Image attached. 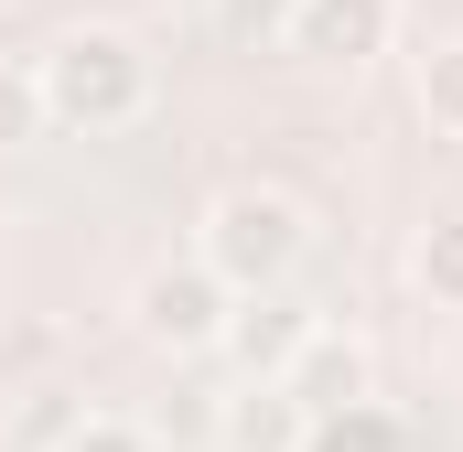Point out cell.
I'll return each instance as SVG.
<instances>
[{"label": "cell", "instance_id": "obj_7", "mask_svg": "<svg viewBox=\"0 0 463 452\" xmlns=\"http://www.w3.org/2000/svg\"><path fill=\"white\" fill-rule=\"evenodd\" d=\"M410 280H420L431 313H463V216H431L410 237Z\"/></svg>", "mask_w": 463, "mask_h": 452}, {"label": "cell", "instance_id": "obj_11", "mask_svg": "<svg viewBox=\"0 0 463 452\" xmlns=\"http://www.w3.org/2000/svg\"><path fill=\"white\" fill-rule=\"evenodd\" d=\"M216 33L227 43H280L291 33V0H216Z\"/></svg>", "mask_w": 463, "mask_h": 452}, {"label": "cell", "instance_id": "obj_12", "mask_svg": "<svg viewBox=\"0 0 463 452\" xmlns=\"http://www.w3.org/2000/svg\"><path fill=\"white\" fill-rule=\"evenodd\" d=\"M54 452H162V442H151L140 420H76V431H65Z\"/></svg>", "mask_w": 463, "mask_h": 452}, {"label": "cell", "instance_id": "obj_13", "mask_svg": "<svg viewBox=\"0 0 463 452\" xmlns=\"http://www.w3.org/2000/svg\"><path fill=\"white\" fill-rule=\"evenodd\" d=\"M33 129H43V98H33V65H22V76H0V151L33 140Z\"/></svg>", "mask_w": 463, "mask_h": 452}, {"label": "cell", "instance_id": "obj_8", "mask_svg": "<svg viewBox=\"0 0 463 452\" xmlns=\"http://www.w3.org/2000/svg\"><path fill=\"white\" fill-rule=\"evenodd\" d=\"M302 452H410V420L388 399H366V410H335V420H302Z\"/></svg>", "mask_w": 463, "mask_h": 452}, {"label": "cell", "instance_id": "obj_10", "mask_svg": "<svg viewBox=\"0 0 463 452\" xmlns=\"http://www.w3.org/2000/svg\"><path fill=\"white\" fill-rule=\"evenodd\" d=\"M140 431H151V442H216V431H227V410H216L205 388H173V399H162Z\"/></svg>", "mask_w": 463, "mask_h": 452}, {"label": "cell", "instance_id": "obj_2", "mask_svg": "<svg viewBox=\"0 0 463 452\" xmlns=\"http://www.w3.org/2000/svg\"><path fill=\"white\" fill-rule=\"evenodd\" d=\"M194 259L227 280L237 302H248V291H291V269L313 259V216H302V194H280V184H227V194L194 216Z\"/></svg>", "mask_w": 463, "mask_h": 452}, {"label": "cell", "instance_id": "obj_4", "mask_svg": "<svg viewBox=\"0 0 463 452\" xmlns=\"http://www.w3.org/2000/svg\"><path fill=\"white\" fill-rule=\"evenodd\" d=\"M399 43V0H291L280 54H302L313 76H366Z\"/></svg>", "mask_w": 463, "mask_h": 452}, {"label": "cell", "instance_id": "obj_1", "mask_svg": "<svg viewBox=\"0 0 463 452\" xmlns=\"http://www.w3.org/2000/svg\"><path fill=\"white\" fill-rule=\"evenodd\" d=\"M33 98H43V129L109 140V129H140V118H151L162 65H151V43L118 33V22H65V33L33 54Z\"/></svg>", "mask_w": 463, "mask_h": 452}, {"label": "cell", "instance_id": "obj_14", "mask_svg": "<svg viewBox=\"0 0 463 452\" xmlns=\"http://www.w3.org/2000/svg\"><path fill=\"white\" fill-rule=\"evenodd\" d=\"M0 226H11V205H0Z\"/></svg>", "mask_w": 463, "mask_h": 452}, {"label": "cell", "instance_id": "obj_6", "mask_svg": "<svg viewBox=\"0 0 463 452\" xmlns=\"http://www.w3.org/2000/svg\"><path fill=\"white\" fill-rule=\"evenodd\" d=\"M313 324H324V313H313L302 291H248V302L227 313V344H216V355H227L237 377H269V388H280L291 355L313 344Z\"/></svg>", "mask_w": 463, "mask_h": 452}, {"label": "cell", "instance_id": "obj_3", "mask_svg": "<svg viewBox=\"0 0 463 452\" xmlns=\"http://www.w3.org/2000/svg\"><path fill=\"white\" fill-rule=\"evenodd\" d=\"M227 313H237V291L205 259H162V269H140V291H129V324H140L151 355H216V344H227Z\"/></svg>", "mask_w": 463, "mask_h": 452}, {"label": "cell", "instance_id": "obj_9", "mask_svg": "<svg viewBox=\"0 0 463 452\" xmlns=\"http://www.w3.org/2000/svg\"><path fill=\"white\" fill-rule=\"evenodd\" d=\"M410 98H420V118H431L442 140H463V33H453V43H431V54L410 65Z\"/></svg>", "mask_w": 463, "mask_h": 452}, {"label": "cell", "instance_id": "obj_5", "mask_svg": "<svg viewBox=\"0 0 463 452\" xmlns=\"http://www.w3.org/2000/svg\"><path fill=\"white\" fill-rule=\"evenodd\" d=\"M280 388L302 399V420L366 410V399H377V344L355 334V324H313V344L291 355V377H280Z\"/></svg>", "mask_w": 463, "mask_h": 452}]
</instances>
